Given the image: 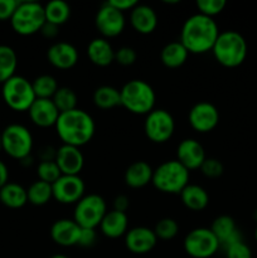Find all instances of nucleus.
Instances as JSON below:
<instances>
[{
  "mask_svg": "<svg viewBox=\"0 0 257 258\" xmlns=\"http://www.w3.org/2000/svg\"><path fill=\"white\" fill-rule=\"evenodd\" d=\"M52 101L55 105V107L58 108V111L62 113L77 108L78 97L72 88L59 87L57 92H55V95L53 96Z\"/></svg>",
  "mask_w": 257,
  "mask_h": 258,
  "instance_id": "34",
  "label": "nucleus"
},
{
  "mask_svg": "<svg viewBox=\"0 0 257 258\" xmlns=\"http://www.w3.org/2000/svg\"><path fill=\"white\" fill-rule=\"evenodd\" d=\"M87 55L97 67H107L115 60V49L105 38H95L88 43Z\"/></svg>",
  "mask_w": 257,
  "mask_h": 258,
  "instance_id": "23",
  "label": "nucleus"
},
{
  "mask_svg": "<svg viewBox=\"0 0 257 258\" xmlns=\"http://www.w3.org/2000/svg\"><path fill=\"white\" fill-rule=\"evenodd\" d=\"M188 55L189 52L186 50V48L181 44L180 40L168 43V44L161 49L160 53L161 62H163V64L168 68L181 67V66L186 62V59H188Z\"/></svg>",
  "mask_w": 257,
  "mask_h": 258,
  "instance_id": "27",
  "label": "nucleus"
},
{
  "mask_svg": "<svg viewBox=\"0 0 257 258\" xmlns=\"http://www.w3.org/2000/svg\"><path fill=\"white\" fill-rule=\"evenodd\" d=\"M179 196L183 204L189 211L201 212L206 209L209 203V196L207 190L203 186L197 185V184H188Z\"/></svg>",
  "mask_w": 257,
  "mask_h": 258,
  "instance_id": "25",
  "label": "nucleus"
},
{
  "mask_svg": "<svg viewBox=\"0 0 257 258\" xmlns=\"http://www.w3.org/2000/svg\"><path fill=\"white\" fill-rule=\"evenodd\" d=\"M44 14L45 22L60 27L70 20L71 7L62 0H53L44 5Z\"/></svg>",
  "mask_w": 257,
  "mask_h": 258,
  "instance_id": "29",
  "label": "nucleus"
},
{
  "mask_svg": "<svg viewBox=\"0 0 257 258\" xmlns=\"http://www.w3.org/2000/svg\"><path fill=\"white\" fill-rule=\"evenodd\" d=\"M2 96L8 107L18 112L28 111L37 100L32 82L23 76L17 75L3 85Z\"/></svg>",
  "mask_w": 257,
  "mask_h": 258,
  "instance_id": "7",
  "label": "nucleus"
},
{
  "mask_svg": "<svg viewBox=\"0 0 257 258\" xmlns=\"http://www.w3.org/2000/svg\"><path fill=\"white\" fill-rule=\"evenodd\" d=\"M111 7H113L115 9L120 10V12H127V10H133L136 5L139 4L135 0H110L107 2Z\"/></svg>",
  "mask_w": 257,
  "mask_h": 258,
  "instance_id": "43",
  "label": "nucleus"
},
{
  "mask_svg": "<svg viewBox=\"0 0 257 258\" xmlns=\"http://www.w3.org/2000/svg\"><path fill=\"white\" fill-rule=\"evenodd\" d=\"M107 213L105 199L98 194H87L75 204L73 221L81 228L96 229Z\"/></svg>",
  "mask_w": 257,
  "mask_h": 258,
  "instance_id": "9",
  "label": "nucleus"
},
{
  "mask_svg": "<svg viewBox=\"0 0 257 258\" xmlns=\"http://www.w3.org/2000/svg\"><path fill=\"white\" fill-rule=\"evenodd\" d=\"M226 4L227 3L224 0H198L196 3L199 14H203L209 18L221 14L226 8Z\"/></svg>",
  "mask_w": 257,
  "mask_h": 258,
  "instance_id": "37",
  "label": "nucleus"
},
{
  "mask_svg": "<svg viewBox=\"0 0 257 258\" xmlns=\"http://www.w3.org/2000/svg\"><path fill=\"white\" fill-rule=\"evenodd\" d=\"M175 130V121L171 113L164 108H154L148 113L144 122L146 138L155 144L169 141Z\"/></svg>",
  "mask_w": 257,
  "mask_h": 258,
  "instance_id": "11",
  "label": "nucleus"
},
{
  "mask_svg": "<svg viewBox=\"0 0 257 258\" xmlns=\"http://www.w3.org/2000/svg\"><path fill=\"white\" fill-rule=\"evenodd\" d=\"M49 258H70L68 256H66V254H53L52 257H49Z\"/></svg>",
  "mask_w": 257,
  "mask_h": 258,
  "instance_id": "49",
  "label": "nucleus"
},
{
  "mask_svg": "<svg viewBox=\"0 0 257 258\" xmlns=\"http://www.w3.org/2000/svg\"><path fill=\"white\" fill-rule=\"evenodd\" d=\"M121 106L134 115H148L155 107L154 88L143 80H131L120 90Z\"/></svg>",
  "mask_w": 257,
  "mask_h": 258,
  "instance_id": "4",
  "label": "nucleus"
},
{
  "mask_svg": "<svg viewBox=\"0 0 257 258\" xmlns=\"http://www.w3.org/2000/svg\"><path fill=\"white\" fill-rule=\"evenodd\" d=\"M96 239H97V232H96V229L81 228V233H80V238H78L77 246L88 248V247H92L93 244L96 243Z\"/></svg>",
  "mask_w": 257,
  "mask_h": 258,
  "instance_id": "42",
  "label": "nucleus"
},
{
  "mask_svg": "<svg viewBox=\"0 0 257 258\" xmlns=\"http://www.w3.org/2000/svg\"><path fill=\"white\" fill-rule=\"evenodd\" d=\"M253 219L257 222V209L253 212Z\"/></svg>",
  "mask_w": 257,
  "mask_h": 258,
  "instance_id": "50",
  "label": "nucleus"
},
{
  "mask_svg": "<svg viewBox=\"0 0 257 258\" xmlns=\"http://www.w3.org/2000/svg\"><path fill=\"white\" fill-rule=\"evenodd\" d=\"M191 128L199 134L211 133L219 123V111L216 106L207 101L196 103L188 115Z\"/></svg>",
  "mask_w": 257,
  "mask_h": 258,
  "instance_id": "14",
  "label": "nucleus"
},
{
  "mask_svg": "<svg viewBox=\"0 0 257 258\" xmlns=\"http://www.w3.org/2000/svg\"><path fill=\"white\" fill-rule=\"evenodd\" d=\"M156 238L154 229L148 227H134L125 234V246L135 254H145L153 251L156 246Z\"/></svg>",
  "mask_w": 257,
  "mask_h": 258,
  "instance_id": "17",
  "label": "nucleus"
},
{
  "mask_svg": "<svg viewBox=\"0 0 257 258\" xmlns=\"http://www.w3.org/2000/svg\"><path fill=\"white\" fill-rule=\"evenodd\" d=\"M128 207H130V201H128L127 197L123 196V194H120V196H117L113 199V211L126 213Z\"/></svg>",
  "mask_w": 257,
  "mask_h": 258,
  "instance_id": "45",
  "label": "nucleus"
},
{
  "mask_svg": "<svg viewBox=\"0 0 257 258\" xmlns=\"http://www.w3.org/2000/svg\"><path fill=\"white\" fill-rule=\"evenodd\" d=\"M201 171L204 176L211 179H217L223 174V164L216 158H207L202 164Z\"/></svg>",
  "mask_w": 257,
  "mask_h": 258,
  "instance_id": "38",
  "label": "nucleus"
},
{
  "mask_svg": "<svg viewBox=\"0 0 257 258\" xmlns=\"http://www.w3.org/2000/svg\"><path fill=\"white\" fill-rule=\"evenodd\" d=\"M95 24L102 38H115L123 32L126 25L122 12L111 7L108 3L101 5L95 18Z\"/></svg>",
  "mask_w": 257,
  "mask_h": 258,
  "instance_id": "12",
  "label": "nucleus"
},
{
  "mask_svg": "<svg viewBox=\"0 0 257 258\" xmlns=\"http://www.w3.org/2000/svg\"><path fill=\"white\" fill-rule=\"evenodd\" d=\"M0 202L8 208H23L28 203L27 189L20 184L9 181L0 189Z\"/></svg>",
  "mask_w": 257,
  "mask_h": 258,
  "instance_id": "26",
  "label": "nucleus"
},
{
  "mask_svg": "<svg viewBox=\"0 0 257 258\" xmlns=\"http://www.w3.org/2000/svg\"><path fill=\"white\" fill-rule=\"evenodd\" d=\"M28 203L33 204L35 207L45 206L53 199L52 184H48L45 181L37 180L29 185L27 189Z\"/></svg>",
  "mask_w": 257,
  "mask_h": 258,
  "instance_id": "31",
  "label": "nucleus"
},
{
  "mask_svg": "<svg viewBox=\"0 0 257 258\" xmlns=\"http://www.w3.org/2000/svg\"><path fill=\"white\" fill-rule=\"evenodd\" d=\"M7 183H9V170L4 161L0 160V189Z\"/></svg>",
  "mask_w": 257,
  "mask_h": 258,
  "instance_id": "47",
  "label": "nucleus"
},
{
  "mask_svg": "<svg viewBox=\"0 0 257 258\" xmlns=\"http://www.w3.org/2000/svg\"><path fill=\"white\" fill-rule=\"evenodd\" d=\"M30 121L38 127H52L57 123L59 117V111L55 107L52 100L47 98H37L28 110Z\"/></svg>",
  "mask_w": 257,
  "mask_h": 258,
  "instance_id": "19",
  "label": "nucleus"
},
{
  "mask_svg": "<svg viewBox=\"0 0 257 258\" xmlns=\"http://www.w3.org/2000/svg\"><path fill=\"white\" fill-rule=\"evenodd\" d=\"M219 33L218 25L213 18L197 13L184 22L180 32V43L189 53L204 54L209 50L212 52Z\"/></svg>",
  "mask_w": 257,
  "mask_h": 258,
  "instance_id": "1",
  "label": "nucleus"
},
{
  "mask_svg": "<svg viewBox=\"0 0 257 258\" xmlns=\"http://www.w3.org/2000/svg\"><path fill=\"white\" fill-rule=\"evenodd\" d=\"M20 164H22V165H25V166H30L33 164V158H32V155L30 156H28V158H25V159H23V160H20Z\"/></svg>",
  "mask_w": 257,
  "mask_h": 258,
  "instance_id": "48",
  "label": "nucleus"
},
{
  "mask_svg": "<svg viewBox=\"0 0 257 258\" xmlns=\"http://www.w3.org/2000/svg\"><path fill=\"white\" fill-rule=\"evenodd\" d=\"M93 103L101 110H111L121 106L120 90L112 86H101L93 92Z\"/></svg>",
  "mask_w": 257,
  "mask_h": 258,
  "instance_id": "28",
  "label": "nucleus"
},
{
  "mask_svg": "<svg viewBox=\"0 0 257 258\" xmlns=\"http://www.w3.org/2000/svg\"><path fill=\"white\" fill-rule=\"evenodd\" d=\"M55 131L63 145L81 148L92 140L96 125L92 116L81 108L59 113Z\"/></svg>",
  "mask_w": 257,
  "mask_h": 258,
  "instance_id": "2",
  "label": "nucleus"
},
{
  "mask_svg": "<svg viewBox=\"0 0 257 258\" xmlns=\"http://www.w3.org/2000/svg\"><path fill=\"white\" fill-rule=\"evenodd\" d=\"M136 58H138L136 50L131 47H121L115 50V60L123 67L134 64L136 62Z\"/></svg>",
  "mask_w": 257,
  "mask_h": 258,
  "instance_id": "39",
  "label": "nucleus"
},
{
  "mask_svg": "<svg viewBox=\"0 0 257 258\" xmlns=\"http://www.w3.org/2000/svg\"><path fill=\"white\" fill-rule=\"evenodd\" d=\"M254 239H256V242H257V226H256V228H254Z\"/></svg>",
  "mask_w": 257,
  "mask_h": 258,
  "instance_id": "51",
  "label": "nucleus"
},
{
  "mask_svg": "<svg viewBox=\"0 0 257 258\" xmlns=\"http://www.w3.org/2000/svg\"><path fill=\"white\" fill-rule=\"evenodd\" d=\"M0 151H2V138H0Z\"/></svg>",
  "mask_w": 257,
  "mask_h": 258,
  "instance_id": "52",
  "label": "nucleus"
},
{
  "mask_svg": "<svg viewBox=\"0 0 257 258\" xmlns=\"http://www.w3.org/2000/svg\"><path fill=\"white\" fill-rule=\"evenodd\" d=\"M55 154H57V149H54L50 145L43 146L39 150V159L40 161H53L55 160Z\"/></svg>",
  "mask_w": 257,
  "mask_h": 258,
  "instance_id": "46",
  "label": "nucleus"
},
{
  "mask_svg": "<svg viewBox=\"0 0 257 258\" xmlns=\"http://www.w3.org/2000/svg\"><path fill=\"white\" fill-rule=\"evenodd\" d=\"M0 138H2V150L5 151V154L10 158L20 161L32 154L33 136L25 126L20 123L8 125L0 133Z\"/></svg>",
  "mask_w": 257,
  "mask_h": 258,
  "instance_id": "8",
  "label": "nucleus"
},
{
  "mask_svg": "<svg viewBox=\"0 0 257 258\" xmlns=\"http://www.w3.org/2000/svg\"><path fill=\"white\" fill-rule=\"evenodd\" d=\"M158 15L151 7L138 4L130 12V24L140 34H151L158 27Z\"/></svg>",
  "mask_w": 257,
  "mask_h": 258,
  "instance_id": "21",
  "label": "nucleus"
},
{
  "mask_svg": "<svg viewBox=\"0 0 257 258\" xmlns=\"http://www.w3.org/2000/svg\"><path fill=\"white\" fill-rule=\"evenodd\" d=\"M211 231L213 232L214 236L218 238L219 244L226 242L232 234L238 231L236 226V222L229 216H219L213 221L211 226Z\"/></svg>",
  "mask_w": 257,
  "mask_h": 258,
  "instance_id": "33",
  "label": "nucleus"
},
{
  "mask_svg": "<svg viewBox=\"0 0 257 258\" xmlns=\"http://www.w3.org/2000/svg\"><path fill=\"white\" fill-rule=\"evenodd\" d=\"M151 184L165 194H180L189 184V170L178 160L164 161L154 169Z\"/></svg>",
  "mask_w": 257,
  "mask_h": 258,
  "instance_id": "5",
  "label": "nucleus"
},
{
  "mask_svg": "<svg viewBox=\"0 0 257 258\" xmlns=\"http://www.w3.org/2000/svg\"><path fill=\"white\" fill-rule=\"evenodd\" d=\"M212 53L221 66L236 68L246 59L247 42L243 35L236 30H224L219 33L212 48Z\"/></svg>",
  "mask_w": 257,
  "mask_h": 258,
  "instance_id": "3",
  "label": "nucleus"
},
{
  "mask_svg": "<svg viewBox=\"0 0 257 258\" xmlns=\"http://www.w3.org/2000/svg\"><path fill=\"white\" fill-rule=\"evenodd\" d=\"M80 233L81 227L73 219H58L50 227V238L62 247L77 246Z\"/></svg>",
  "mask_w": 257,
  "mask_h": 258,
  "instance_id": "20",
  "label": "nucleus"
},
{
  "mask_svg": "<svg viewBox=\"0 0 257 258\" xmlns=\"http://www.w3.org/2000/svg\"><path fill=\"white\" fill-rule=\"evenodd\" d=\"M18 67V57L15 50L9 45H0V83L4 85L15 76Z\"/></svg>",
  "mask_w": 257,
  "mask_h": 258,
  "instance_id": "30",
  "label": "nucleus"
},
{
  "mask_svg": "<svg viewBox=\"0 0 257 258\" xmlns=\"http://www.w3.org/2000/svg\"><path fill=\"white\" fill-rule=\"evenodd\" d=\"M206 159L203 145L196 139H184L176 148V160L189 171L201 169Z\"/></svg>",
  "mask_w": 257,
  "mask_h": 258,
  "instance_id": "15",
  "label": "nucleus"
},
{
  "mask_svg": "<svg viewBox=\"0 0 257 258\" xmlns=\"http://www.w3.org/2000/svg\"><path fill=\"white\" fill-rule=\"evenodd\" d=\"M153 173L154 169L146 161H135L126 169L123 179L127 186L133 189H140L151 183Z\"/></svg>",
  "mask_w": 257,
  "mask_h": 258,
  "instance_id": "24",
  "label": "nucleus"
},
{
  "mask_svg": "<svg viewBox=\"0 0 257 258\" xmlns=\"http://www.w3.org/2000/svg\"><path fill=\"white\" fill-rule=\"evenodd\" d=\"M55 163L62 175H80L85 165V156L80 148L71 145H60L55 154Z\"/></svg>",
  "mask_w": 257,
  "mask_h": 258,
  "instance_id": "16",
  "label": "nucleus"
},
{
  "mask_svg": "<svg viewBox=\"0 0 257 258\" xmlns=\"http://www.w3.org/2000/svg\"><path fill=\"white\" fill-rule=\"evenodd\" d=\"M226 258H252V251L243 241L232 244L224 249Z\"/></svg>",
  "mask_w": 257,
  "mask_h": 258,
  "instance_id": "40",
  "label": "nucleus"
},
{
  "mask_svg": "<svg viewBox=\"0 0 257 258\" xmlns=\"http://www.w3.org/2000/svg\"><path fill=\"white\" fill-rule=\"evenodd\" d=\"M32 85L35 93V97L47 98V100H52L53 96L55 95V92H57L58 88H59L57 80L50 75L38 76V77L33 81Z\"/></svg>",
  "mask_w": 257,
  "mask_h": 258,
  "instance_id": "32",
  "label": "nucleus"
},
{
  "mask_svg": "<svg viewBox=\"0 0 257 258\" xmlns=\"http://www.w3.org/2000/svg\"><path fill=\"white\" fill-rule=\"evenodd\" d=\"M44 23V7L37 2H20L10 19L13 30L23 37L40 32Z\"/></svg>",
  "mask_w": 257,
  "mask_h": 258,
  "instance_id": "6",
  "label": "nucleus"
},
{
  "mask_svg": "<svg viewBox=\"0 0 257 258\" xmlns=\"http://www.w3.org/2000/svg\"><path fill=\"white\" fill-rule=\"evenodd\" d=\"M100 231L107 238H120L128 231L127 214L117 211H110L105 214L100 224Z\"/></svg>",
  "mask_w": 257,
  "mask_h": 258,
  "instance_id": "22",
  "label": "nucleus"
},
{
  "mask_svg": "<svg viewBox=\"0 0 257 258\" xmlns=\"http://www.w3.org/2000/svg\"><path fill=\"white\" fill-rule=\"evenodd\" d=\"M184 251L193 258H209L221 248L218 238L211 228H196L189 232L184 238Z\"/></svg>",
  "mask_w": 257,
  "mask_h": 258,
  "instance_id": "10",
  "label": "nucleus"
},
{
  "mask_svg": "<svg viewBox=\"0 0 257 258\" xmlns=\"http://www.w3.org/2000/svg\"><path fill=\"white\" fill-rule=\"evenodd\" d=\"M48 62L58 70H71L78 62V50L68 42L53 43L47 50Z\"/></svg>",
  "mask_w": 257,
  "mask_h": 258,
  "instance_id": "18",
  "label": "nucleus"
},
{
  "mask_svg": "<svg viewBox=\"0 0 257 258\" xmlns=\"http://www.w3.org/2000/svg\"><path fill=\"white\" fill-rule=\"evenodd\" d=\"M179 232V224L173 218H163L156 223L154 228L156 238L163 239V241H170L174 237H176Z\"/></svg>",
  "mask_w": 257,
  "mask_h": 258,
  "instance_id": "35",
  "label": "nucleus"
},
{
  "mask_svg": "<svg viewBox=\"0 0 257 258\" xmlns=\"http://www.w3.org/2000/svg\"><path fill=\"white\" fill-rule=\"evenodd\" d=\"M19 3L18 0H0V22L12 19Z\"/></svg>",
  "mask_w": 257,
  "mask_h": 258,
  "instance_id": "41",
  "label": "nucleus"
},
{
  "mask_svg": "<svg viewBox=\"0 0 257 258\" xmlns=\"http://www.w3.org/2000/svg\"><path fill=\"white\" fill-rule=\"evenodd\" d=\"M53 199L60 204H76L85 197L86 185L80 175H60L52 184Z\"/></svg>",
  "mask_w": 257,
  "mask_h": 258,
  "instance_id": "13",
  "label": "nucleus"
},
{
  "mask_svg": "<svg viewBox=\"0 0 257 258\" xmlns=\"http://www.w3.org/2000/svg\"><path fill=\"white\" fill-rule=\"evenodd\" d=\"M37 175L38 180L45 181L48 184H53L60 178L62 173H60L59 168H58L57 163L53 161H40L37 166Z\"/></svg>",
  "mask_w": 257,
  "mask_h": 258,
  "instance_id": "36",
  "label": "nucleus"
},
{
  "mask_svg": "<svg viewBox=\"0 0 257 258\" xmlns=\"http://www.w3.org/2000/svg\"><path fill=\"white\" fill-rule=\"evenodd\" d=\"M39 33L43 35V37L47 38V39H54V38L59 34V27H58V25L52 24V23L45 22Z\"/></svg>",
  "mask_w": 257,
  "mask_h": 258,
  "instance_id": "44",
  "label": "nucleus"
}]
</instances>
